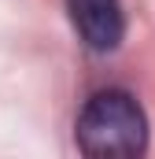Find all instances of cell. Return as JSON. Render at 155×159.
<instances>
[{
	"instance_id": "cell-1",
	"label": "cell",
	"mask_w": 155,
	"mask_h": 159,
	"mask_svg": "<svg viewBox=\"0 0 155 159\" xmlns=\"http://www.w3.org/2000/svg\"><path fill=\"white\" fill-rule=\"evenodd\" d=\"M78 148L96 159L140 156L148 148V119L140 104L122 89L89 96L78 115Z\"/></svg>"
},
{
	"instance_id": "cell-2",
	"label": "cell",
	"mask_w": 155,
	"mask_h": 159,
	"mask_svg": "<svg viewBox=\"0 0 155 159\" xmlns=\"http://www.w3.org/2000/svg\"><path fill=\"white\" fill-rule=\"evenodd\" d=\"M70 22L78 37L85 41L92 52H111L126 34V11L122 0H67Z\"/></svg>"
}]
</instances>
